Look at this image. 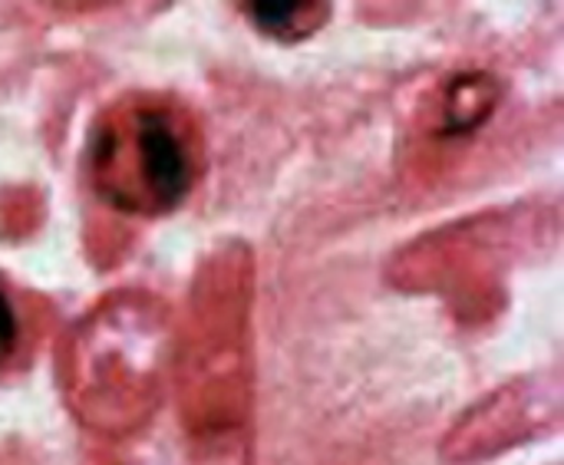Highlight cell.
Instances as JSON below:
<instances>
[{
  "mask_svg": "<svg viewBox=\"0 0 564 465\" xmlns=\"http://www.w3.org/2000/svg\"><path fill=\"white\" fill-rule=\"evenodd\" d=\"M96 192L126 215H165L195 185V149L182 119L155 102H129L102 116L89 136Z\"/></svg>",
  "mask_w": 564,
  "mask_h": 465,
  "instance_id": "obj_1",
  "label": "cell"
},
{
  "mask_svg": "<svg viewBox=\"0 0 564 465\" xmlns=\"http://www.w3.org/2000/svg\"><path fill=\"white\" fill-rule=\"evenodd\" d=\"M17 340H20V321H17V311H13L7 288L0 284V367L13 357Z\"/></svg>",
  "mask_w": 564,
  "mask_h": 465,
  "instance_id": "obj_4",
  "label": "cell"
},
{
  "mask_svg": "<svg viewBox=\"0 0 564 465\" xmlns=\"http://www.w3.org/2000/svg\"><path fill=\"white\" fill-rule=\"evenodd\" d=\"M499 102V86L489 73H466L453 79L443 99V136H463L473 132L489 119V112Z\"/></svg>",
  "mask_w": 564,
  "mask_h": 465,
  "instance_id": "obj_2",
  "label": "cell"
},
{
  "mask_svg": "<svg viewBox=\"0 0 564 465\" xmlns=\"http://www.w3.org/2000/svg\"><path fill=\"white\" fill-rule=\"evenodd\" d=\"M245 17L264 36L304 40V36L317 33L330 20V3H317V0H288V3L254 0V3H245Z\"/></svg>",
  "mask_w": 564,
  "mask_h": 465,
  "instance_id": "obj_3",
  "label": "cell"
}]
</instances>
